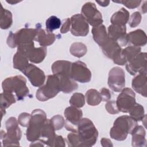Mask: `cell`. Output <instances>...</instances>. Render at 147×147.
<instances>
[{
  "label": "cell",
  "mask_w": 147,
  "mask_h": 147,
  "mask_svg": "<svg viewBox=\"0 0 147 147\" xmlns=\"http://www.w3.org/2000/svg\"><path fill=\"white\" fill-rule=\"evenodd\" d=\"M137 125V122L130 116H120L115 120L110 131V136L115 140L123 141Z\"/></svg>",
  "instance_id": "obj_1"
},
{
  "label": "cell",
  "mask_w": 147,
  "mask_h": 147,
  "mask_svg": "<svg viewBox=\"0 0 147 147\" xmlns=\"http://www.w3.org/2000/svg\"><path fill=\"white\" fill-rule=\"evenodd\" d=\"M3 92L14 93L17 99L23 100L29 94L26 86V80L22 75H16L5 79L2 83Z\"/></svg>",
  "instance_id": "obj_2"
},
{
  "label": "cell",
  "mask_w": 147,
  "mask_h": 147,
  "mask_svg": "<svg viewBox=\"0 0 147 147\" xmlns=\"http://www.w3.org/2000/svg\"><path fill=\"white\" fill-rule=\"evenodd\" d=\"M77 132L81 142V146H91L95 144L98 131L90 119H81L78 125Z\"/></svg>",
  "instance_id": "obj_3"
},
{
  "label": "cell",
  "mask_w": 147,
  "mask_h": 147,
  "mask_svg": "<svg viewBox=\"0 0 147 147\" xmlns=\"http://www.w3.org/2000/svg\"><path fill=\"white\" fill-rule=\"evenodd\" d=\"M47 120V114L42 110L35 109L32 111V117L26 131L27 140L34 142L40 139L41 130Z\"/></svg>",
  "instance_id": "obj_4"
},
{
  "label": "cell",
  "mask_w": 147,
  "mask_h": 147,
  "mask_svg": "<svg viewBox=\"0 0 147 147\" xmlns=\"http://www.w3.org/2000/svg\"><path fill=\"white\" fill-rule=\"evenodd\" d=\"M18 122L15 117H11L6 121L7 132L3 133L1 131V138L3 146H19V141L22 136V132L18 126Z\"/></svg>",
  "instance_id": "obj_5"
},
{
  "label": "cell",
  "mask_w": 147,
  "mask_h": 147,
  "mask_svg": "<svg viewBox=\"0 0 147 147\" xmlns=\"http://www.w3.org/2000/svg\"><path fill=\"white\" fill-rule=\"evenodd\" d=\"M60 91L59 78L54 74L49 75L47 76L45 84L37 90L36 96L40 101H47L55 97Z\"/></svg>",
  "instance_id": "obj_6"
},
{
  "label": "cell",
  "mask_w": 147,
  "mask_h": 147,
  "mask_svg": "<svg viewBox=\"0 0 147 147\" xmlns=\"http://www.w3.org/2000/svg\"><path fill=\"white\" fill-rule=\"evenodd\" d=\"M36 34V28H24L15 33L10 32L7 38V44L9 47L12 48L21 45L29 44L33 42Z\"/></svg>",
  "instance_id": "obj_7"
},
{
  "label": "cell",
  "mask_w": 147,
  "mask_h": 147,
  "mask_svg": "<svg viewBox=\"0 0 147 147\" xmlns=\"http://www.w3.org/2000/svg\"><path fill=\"white\" fill-rule=\"evenodd\" d=\"M17 51L24 54L30 62L36 64L42 62L47 56V47L35 48L34 42L18 46Z\"/></svg>",
  "instance_id": "obj_8"
},
{
  "label": "cell",
  "mask_w": 147,
  "mask_h": 147,
  "mask_svg": "<svg viewBox=\"0 0 147 147\" xmlns=\"http://www.w3.org/2000/svg\"><path fill=\"white\" fill-rule=\"evenodd\" d=\"M134 92L130 88H124L118 95L116 104L119 111L127 113L136 103Z\"/></svg>",
  "instance_id": "obj_9"
},
{
  "label": "cell",
  "mask_w": 147,
  "mask_h": 147,
  "mask_svg": "<svg viewBox=\"0 0 147 147\" xmlns=\"http://www.w3.org/2000/svg\"><path fill=\"white\" fill-rule=\"evenodd\" d=\"M81 12L87 22L93 27L98 26L102 24V14L97 9L95 3L90 2H86L82 6Z\"/></svg>",
  "instance_id": "obj_10"
},
{
  "label": "cell",
  "mask_w": 147,
  "mask_h": 147,
  "mask_svg": "<svg viewBox=\"0 0 147 147\" xmlns=\"http://www.w3.org/2000/svg\"><path fill=\"white\" fill-rule=\"evenodd\" d=\"M108 85L114 91L121 92L125 86V75L124 71L120 67H115L109 73Z\"/></svg>",
  "instance_id": "obj_11"
},
{
  "label": "cell",
  "mask_w": 147,
  "mask_h": 147,
  "mask_svg": "<svg viewBox=\"0 0 147 147\" xmlns=\"http://www.w3.org/2000/svg\"><path fill=\"white\" fill-rule=\"evenodd\" d=\"M66 119L64 126L67 130L77 132L79 122L82 118V111L78 107L71 106L65 109L64 112Z\"/></svg>",
  "instance_id": "obj_12"
},
{
  "label": "cell",
  "mask_w": 147,
  "mask_h": 147,
  "mask_svg": "<svg viewBox=\"0 0 147 147\" xmlns=\"http://www.w3.org/2000/svg\"><path fill=\"white\" fill-rule=\"evenodd\" d=\"M71 76L75 81L85 83L91 80V72L84 62L77 61L72 63Z\"/></svg>",
  "instance_id": "obj_13"
},
{
  "label": "cell",
  "mask_w": 147,
  "mask_h": 147,
  "mask_svg": "<svg viewBox=\"0 0 147 147\" xmlns=\"http://www.w3.org/2000/svg\"><path fill=\"white\" fill-rule=\"evenodd\" d=\"M71 33L75 36H86L89 32L88 23L82 14H76L71 17Z\"/></svg>",
  "instance_id": "obj_14"
},
{
  "label": "cell",
  "mask_w": 147,
  "mask_h": 147,
  "mask_svg": "<svg viewBox=\"0 0 147 147\" xmlns=\"http://www.w3.org/2000/svg\"><path fill=\"white\" fill-rule=\"evenodd\" d=\"M22 72L34 87H41L45 83L46 77L44 71L34 64L29 63Z\"/></svg>",
  "instance_id": "obj_15"
},
{
  "label": "cell",
  "mask_w": 147,
  "mask_h": 147,
  "mask_svg": "<svg viewBox=\"0 0 147 147\" xmlns=\"http://www.w3.org/2000/svg\"><path fill=\"white\" fill-rule=\"evenodd\" d=\"M107 36L109 38L116 41L120 47L125 46L127 44L126 25L111 24L108 27Z\"/></svg>",
  "instance_id": "obj_16"
},
{
  "label": "cell",
  "mask_w": 147,
  "mask_h": 147,
  "mask_svg": "<svg viewBox=\"0 0 147 147\" xmlns=\"http://www.w3.org/2000/svg\"><path fill=\"white\" fill-rule=\"evenodd\" d=\"M126 69L131 75L146 72V53H140L134 59L126 64Z\"/></svg>",
  "instance_id": "obj_17"
},
{
  "label": "cell",
  "mask_w": 147,
  "mask_h": 147,
  "mask_svg": "<svg viewBox=\"0 0 147 147\" xmlns=\"http://www.w3.org/2000/svg\"><path fill=\"white\" fill-rule=\"evenodd\" d=\"M131 86L136 92L142 95L144 97H146V72H142L138 73V74L133 79Z\"/></svg>",
  "instance_id": "obj_18"
},
{
  "label": "cell",
  "mask_w": 147,
  "mask_h": 147,
  "mask_svg": "<svg viewBox=\"0 0 147 147\" xmlns=\"http://www.w3.org/2000/svg\"><path fill=\"white\" fill-rule=\"evenodd\" d=\"M100 47L104 55L112 60H113L122 51V49L119 44L116 41H113L109 37Z\"/></svg>",
  "instance_id": "obj_19"
},
{
  "label": "cell",
  "mask_w": 147,
  "mask_h": 147,
  "mask_svg": "<svg viewBox=\"0 0 147 147\" xmlns=\"http://www.w3.org/2000/svg\"><path fill=\"white\" fill-rule=\"evenodd\" d=\"M37 34L34 40L37 41L41 47H47L52 44L56 40V35L52 32L41 28L40 26H37Z\"/></svg>",
  "instance_id": "obj_20"
},
{
  "label": "cell",
  "mask_w": 147,
  "mask_h": 147,
  "mask_svg": "<svg viewBox=\"0 0 147 147\" xmlns=\"http://www.w3.org/2000/svg\"><path fill=\"white\" fill-rule=\"evenodd\" d=\"M127 43L133 45L136 47L145 46L147 42V37L146 33L141 29H137L130 32L127 34Z\"/></svg>",
  "instance_id": "obj_21"
},
{
  "label": "cell",
  "mask_w": 147,
  "mask_h": 147,
  "mask_svg": "<svg viewBox=\"0 0 147 147\" xmlns=\"http://www.w3.org/2000/svg\"><path fill=\"white\" fill-rule=\"evenodd\" d=\"M72 63L66 60H57L52 65V71L57 76H70Z\"/></svg>",
  "instance_id": "obj_22"
},
{
  "label": "cell",
  "mask_w": 147,
  "mask_h": 147,
  "mask_svg": "<svg viewBox=\"0 0 147 147\" xmlns=\"http://www.w3.org/2000/svg\"><path fill=\"white\" fill-rule=\"evenodd\" d=\"M55 130L50 122V120L47 119L41 130L39 140L44 145L51 146L52 141L56 136Z\"/></svg>",
  "instance_id": "obj_23"
},
{
  "label": "cell",
  "mask_w": 147,
  "mask_h": 147,
  "mask_svg": "<svg viewBox=\"0 0 147 147\" xmlns=\"http://www.w3.org/2000/svg\"><path fill=\"white\" fill-rule=\"evenodd\" d=\"M131 145L135 147H142L146 146V140L145 138L146 131L142 126H136L132 132Z\"/></svg>",
  "instance_id": "obj_24"
},
{
  "label": "cell",
  "mask_w": 147,
  "mask_h": 147,
  "mask_svg": "<svg viewBox=\"0 0 147 147\" xmlns=\"http://www.w3.org/2000/svg\"><path fill=\"white\" fill-rule=\"evenodd\" d=\"M58 77V76H57ZM60 90L65 94L71 93L78 87V84L70 76H59Z\"/></svg>",
  "instance_id": "obj_25"
},
{
  "label": "cell",
  "mask_w": 147,
  "mask_h": 147,
  "mask_svg": "<svg viewBox=\"0 0 147 147\" xmlns=\"http://www.w3.org/2000/svg\"><path fill=\"white\" fill-rule=\"evenodd\" d=\"M129 16V12L122 7L113 14L110 18V22L113 25L124 26L128 22Z\"/></svg>",
  "instance_id": "obj_26"
},
{
  "label": "cell",
  "mask_w": 147,
  "mask_h": 147,
  "mask_svg": "<svg viewBox=\"0 0 147 147\" xmlns=\"http://www.w3.org/2000/svg\"><path fill=\"white\" fill-rule=\"evenodd\" d=\"M91 32L94 41L99 47H101L108 38L106 29L105 25L102 24L96 27H93Z\"/></svg>",
  "instance_id": "obj_27"
},
{
  "label": "cell",
  "mask_w": 147,
  "mask_h": 147,
  "mask_svg": "<svg viewBox=\"0 0 147 147\" xmlns=\"http://www.w3.org/2000/svg\"><path fill=\"white\" fill-rule=\"evenodd\" d=\"M16 99L13 94L3 92L1 94V110L2 114V117L3 114H5V109L8 108L11 105L16 103Z\"/></svg>",
  "instance_id": "obj_28"
},
{
  "label": "cell",
  "mask_w": 147,
  "mask_h": 147,
  "mask_svg": "<svg viewBox=\"0 0 147 147\" xmlns=\"http://www.w3.org/2000/svg\"><path fill=\"white\" fill-rule=\"evenodd\" d=\"M28 61V59L24 54L19 51H17L13 56V67L22 72L29 64Z\"/></svg>",
  "instance_id": "obj_29"
},
{
  "label": "cell",
  "mask_w": 147,
  "mask_h": 147,
  "mask_svg": "<svg viewBox=\"0 0 147 147\" xmlns=\"http://www.w3.org/2000/svg\"><path fill=\"white\" fill-rule=\"evenodd\" d=\"M1 22L0 26L2 29H7L11 26L13 23V17L11 13L1 5Z\"/></svg>",
  "instance_id": "obj_30"
},
{
  "label": "cell",
  "mask_w": 147,
  "mask_h": 147,
  "mask_svg": "<svg viewBox=\"0 0 147 147\" xmlns=\"http://www.w3.org/2000/svg\"><path fill=\"white\" fill-rule=\"evenodd\" d=\"M86 99L88 105L95 106L98 105L102 101L99 92L95 89H90L86 93Z\"/></svg>",
  "instance_id": "obj_31"
},
{
  "label": "cell",
  "mask_w": 147,
  "mask_h": 147,
  "mask_svg": "<svg viewBox=\"0 0 147 147\" xmlns=\"http://www.w3.org/2000/svg\"><path fill=\"white\" fill-rule=\"evenodd\" d=\"M141 50L140 47L129 46L124 49H122L121 53L127 63L134 59L141 52Z\"/></svg>",
  "instance_id": "obj_32"
},
{
  "label": "cell",
  "mask_w": 147,
  "mask_h": 147,
  "mask_svg": "<svg viewBox=\"0 0 147 147\" xmlns=\"http://www.w3.org/2000/svg\"><path fill=\"white\" fill-rule=\"evenodd\" d=\"M87 48L85 44L80 42H76L71 45L69 52L72 55L76 57H82L86 55Z\"/></svg>",
  "instance_id": "obj_33"
},
{
  "label": "cell",
  "mask_w": 147,
  "mask_h": 147,
  "mask_svg": "<svg viewBox=\"0 0 147 147\" xmlns=\"http://www.w3.org/2000/svg\"><path fill=\"white\" fill-rule=\"evenodd\" d=\"M130 116L135 119L137 122H139L143 119L146 115L145 114L144 109L142 105L138 103H136L129 112Z\"/></svg>",
  "instance_id": "obj_34"
},
{
  "label": "cell",
  "mask_w": 147,
  "mask_h": 147,
  "mask_svg": "<svg viewBox=\"0 0 147 147\" xmlns=\"http://www.w3.org/2000/svg\"><path fill=\"white\" fill-rule=\"evenodd\" d=\"M61 23V21L58 17L54 16L49 17L45 22L47 30L52 32L54 30H56L60 27Z\"/></svg>",
  "instance_id": "obj_35"
},
{
  "label": "cell",
  "mask_w": 147,
  "mask_h": 147,
  "mask_svg": "<svg viewBox=\"0 0 147 147\" xmlns=\"http://www.w3.org/2000/svg\"><path fill=\"white\" fill-rule=\"evenodd\" d=\"M71 106L80 108L84 106L85 104V96L82 93H74L69 99Z\"/></svg>",
  "instance_id": "obj_36"
},
{
  "label": "cell",
  "mask_w": 147,
  "mask_h": 147,
  "mask_svg": "<svg viewBox=\"0 0 147 147\" xmlns=\"http://www.w3.org/2000/svg\"><path fill=\"white\" fill-rule=\"evenodd\" d=\"M49 120L55 130H58L62 129L65 125V121L64 118L60 115H55Z\"/></svg>",
  "instance_id": "obj_37"
},
{
  "label": "cell",
  "mask_w": 147,
  "mask_h": 147,
  "mask_svg": "<svg viewBox=\"0 0 147 147\" xmlns=\"http://www.w3.org/2000/svg\"><path fill=\"white\" fill-rule=\"evenodd\" d=\"M67 142L69 146H81V142L78 132H72L67 136Z\"/></svg>",
  "instance_id": "obj_38"
},
{
  "label": "cell",
  "mask_w": 147,
  "mask_h": 147,
  "mask_svg": "<svg viewBox=\"0 0 147 147\" xmlns=\"http://www.w3.org/2000/svg\"><path fill=\"white\" fill-rule=\"evenodd\" d=\"M141 21V14L139 11L133 13L129 19V24L131 28L137 27Z\"/></svg>",
  "instance_id": "obj_39"
},
{
  "label": "cell",
  "mask_w": 147,
  "mask_h": 147,
  "mask_svg": "<svg viewBox=\"0 0 147 147\" xmlns=\"http://www.w3.org/2000/svg\"><path fill=\"white\" fill-rule=\"evenodd\" d=\"M31 117L32 114L27 113H22L18 116V122L21 126L24 127H28L29 124Z\"/></svg>",
  "instance_id": "obj_40"
},
{
  "label": "cell",
  "mask_w": 147,
  "mask_h": 147,
  "mask_svg": "<svg viewBox=\"0 0 147 147\" xmlns=\"http://www.w3.org/2000/svg\"><path fill=\"white\" fill-rule=\"evenodd\" d=\"M105 109H106L107 111L111 114H118L119 112L116 104V101L114 100L107 101L105 105Z\"/></svg>",
  "instance_id": "obj_41"
},
{
  "label": "cell",
  "mask_w": 147,
  "mask_h": 147,
  "mask_svg": "<svg viewBox=\"0 0 147 147\" xmlns=\"http://www.w3.org/2000/svg\"><path fill=\"white\" fill-rule=\"evenodd\" d=\"M114 2L121 3L125 6L126 7L133 9L137 7L140 3L142 2L141 1H137V0H131V1H113Z\"/></svg>",
  "instance_id": "obj_42"
},
{
  "label": "cell",
  "mask_w": 147,
  "mask_h": 147,
  "mask_svg": "<svg viewBox=\"0 0 147 147\" xmlns=\"http://www.w3.org/2000/svg\"><path fill=\"white\" fill-rule=\"evenodd\" d=\"M65 141L61 136L56 135L52 141L51 146H65Z\"/></svg>",
  "instance_id": "obj_43"
},
{
  "label": "cell",
  "mask_w": 147,
  "mask_h": 147,
  "mask_svg": "<svg viewBox=\"0 0 147 147\" xmlns=\"http://www.w3.org/2000/svg\"><path fill=\"white\" fill-rule=\"evenodd\" d=\"M100 94L102 98V100L103 102H107L109 101L111 97V94L109 90L106 88H102L100 90Z\"/></svg>",
  "instance_id": "obj_44"
},
{
  "label": "cell",
  "mask_w": 147,
  "mask_h": 147,
  "mask_svg": "<svg viewBox=\"0 0 147 147\" xmlns=\"http://www.w3.org/2000/svg\"><path fill=\"white\" fill-rule=\"evenodd\" d=\"M71 28V20L70 18H66L61 26V29H60V32L61 33H66L68 32Z\"/></svg>",
  "instance_id": "obj_45"
},
{
  "label": "cell",
  "mask_w": 147,
  "mask_h": 147,
  "mask_svg": "<svg viewBox=\"0 0 147 147\" xmlns=\"http://www.w3.org/2000/svg\"><path fill=\"white\" fill-rule=\"evenodd\" d=\"M100 144L102 146H113V144L111 143V141L110 140L106 138H102L100 140Z\"/></svg>",
  "instance_id": "obj_46"
},
{
  "label": "cell",
  "mask_w": 147,
  "mask_h": 147,
  "mask_svg": "<svg viewBox=\"0 0 147 147\" xmlns=\"http://www.w3.org/2000/svg\"><path fill=\"white\" fill-rule=\"evenodd\" d=\"M96 2L98 3L100 6H107L109 5L110 1H96Z\"/></svg>",
  "instance_id": "obj_47"
},
{
  "label": "cell",
  "mask_w": 147,
  "mask_h": 147,
  "mask_svg": "<svg viewBox=\"0 0 147 147\" xmlns=\"http://www.w3.org/2000/svg\"><path fill=\"white\" fill-rule=\"evenodd\" d=\"M146 1L144 2V3L143 5V6L141 7V11L142 12V13H145L146 12Z\"/></svg>",
  "instance_id": "obj_48"
},
{
  "label": "cell",
  "mask_w": 147,
  "mask_h": 147,
  "mask_svg": "<svg viewBox=\"0 0 147 147\" xmlns=\"http://www.w3.org/2000/svg\"><path fill=\"white\" fill-rule=\"evenodd\" d=\"M6 2H7V3H10V4H11V5H13V4H16V3H18L19 2V1H16V2H13V1H6Z\"/></svg>",
  "instance_id": "obj_49"
}]
</instances>
